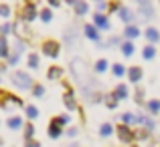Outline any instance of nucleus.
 I'll return each instance as SVG.
<instances>
[{
	"mask_svg": "<svg viewBox=\"0 0 160 147\" xmlns=\"http://www.w3.org/2000/svg\"><path fill=\"white\" fill-rule=\"evenodd\" d=\"M134 135H136L138 139H146V137H148V131H138V133H134Z\"/></svg>",
	"mask_w": 160,
	"mask_h": 147,
	"instance_id": "c9c22d12",
	"label": "nucleus"
},
{
	"mask_svg": "<svg viewBox=\"0 0 160 147\" xmlns=\"http://www.w3.org/2000/svg\"><path fill=\"white\" fill-rule=\"evenodd\" d=\"M106 69H108V61H103V58H99V61L95 62V71H98V73H103Z\"/></svg>",
	"mask_w": 160,
	"mask_h": 147,
	"instance_id": "b1692460",
	"label": "nucleus"
},
{
	"mask_svg": "<svg viewBox=\"0 0 160 147\" xmlns=\"http://www.w3.org/2000/svg\"><path fill=\"white\" fill-rule=\"evenodd\" d=\"M102 135L103 137H109V135H112V125H109V123H103L102 125Z\"/></svg>",
	"mask_w": 160,
	"mask_h": 147,
	"instance_id": "7c9ffc66",
	"label": "nucleus"
},
{
	"mask_svg": "<svg viewBox=\"0 0 160 147\" xmlns=\"http://www.w3.org/2000/svg\"><path fill=\"white\" fill-rule=\"evenodd\" d=\"M10 6H8V4H0V16H2V18H8V16H10Z\"/></svg>",
	"mask_w": 160,
	"mask_h": 147,
	"instance_id": "5701e85b",
	"label": "nucleus"
},
{
	"mask_svg": "<svg viewBox=\"0 0 160 147\" xmlns=\"http://www.w3.org/2000/svg\"><path fill=\"white\" fill-rule=\"evenodd\" d=\"M32 135H35V127L28 123V125H27V129H24V137H27V139H31Z\"/></svg>",
	"mask_w": 160,
	"mask_h": 147,
	"instance_id": "473e14b6",
	"label": "nucleus"
},
{
	"mask_svg": "<svg viewBox=\"0 0 160 147\" xmlns=\"http://www.w3.org/2000/svg\"><path fill=\"white\" fill-rule=\"evenodd\" d=\"M142 53H144V54H142L144 58H152L154 54H156V50H154V47H144V50H142Z\"/></svg>",
	"mask_w": 160,
	"mask_h": 147,
	"instance_id": "393cba45",
	"label": "nucleus"
},
{
	"mask_svg": "<svg viewBox=\"0 0 160 147\" xmlns=\"http://www.w3.org/2000/svg\"><path fill=\"white\" fill-rule=\"evenodd\" d=\"M35 16H37V8L32 6V4H27V6H24V10L20 12V18H22L24 22H32V20H35Z\"/></svg>",
	"mask_w": 160,
	"mask_h": 147,
	"instance_id": "39448f33",
	"label": "nucleus"
},
{
	"mask_svg": "<svg viewBox=\"0 0 160 147\" xmlns=\"http://www.w3.org/2000/svg\"><path fill=\"white\" fill-rule=\"evenodd\" d=\"M59 43H55V40H47V43L43 44V53L47 54V57H59Z\"/></svg>",
	"mask_w": 160,
	"mask_h": 147,
	"instance_id": "7ed1b4c3",
	"label": "nucleus"
},
{
	"mask_svg": "<svg viewBox=\"0 0 160 147\" xmlns=\"http://www.w3.org/2000/svg\"><path fill=\"white\" fill-rule=\"evenodd\" d=\"M67 135H69V137H75V135H77V129H69V133H67Z\"/></svg>",
	"mask_w": 160,
	"mask_h": 147,
	"instance_id": "58836bf2",
	"label": "nucleus"
},
{
	"mask_svg": "<svg viewBox=\"0 0 160 147\" xmlns=\"http://www.w3.org/2000/svg\"><path fill=\"white\" fill-rule=\"evenodd\" d=\"M73 6H75V12H77V14H85L87 12V4L83 2V0H77Z\"/></svg>",
	"mask_w": 160,
	"mask_h": 147,
	"instance_id": "2eb2a0df",
	"label": "nucleus"
},
{
	"mask_svg": "<svg viewBox=\"0 0 160 147\" xmlns=\"http://www.w3.org/2000/svg\"><path fill=\"white\" fill-rule=\"evenodd\" d=\"M118 137H120V141H124V143H132V141L136 139V135H134V133L130 131V127H126V125H120V127H118Z\"/></svg>",
	"mask_w": 160,
	"mask_h": 147,
	"instance_id": "f03ea898",
	"label": "nucleus"
},
{
	"mask_svg": "<svg viewBox=\"0 0 160 147\" xmlns=\"http://www.w3.org/2000/svg\"><path fill=\"white\" fill-rule=\"evenodd\" d=\"M122 53H124V57H132L134 54V44L132 43H124L122 44Z\"/></svg>",
	"mask_w": 160,
	"mask_h": 147,
	"instance_id": "f3484780",
	"label": "nucleus"
},
{
	"mask_svg": "<svg viewBox=\"0 0 160 147\" xmlns=\"http://www.w3.org/2000/svg\"><path fill=\"white\" fill-rule=\"evenodd\" d=\"M37 2H39V0H27V4H32V6H35Z\"/></svg>",
	"mask_w": 160,
	"mask_h": 147,
	"instance_id": "a19ab883",
	"label": "nucleus"
},
{
	"mask_svg": "<svg viewBox=\"0 0 160 147\" xmlns=\"http://www.w3.org/2000/svg\"><path fill=\"white\" fill-rule=\"evenodd\" d=\"M140 121H142V123H144V125H146L148 129H152V127H154V123H152V121H148L146 117H140Z\"/></svg>",
	"mask_w": 160,
	"mask_h": 147,
	"instance_id": "f704fd0d",
	"label": "nucleus"
},
{
	"mask_svg": "<svg viewBox=\"0 0 160 147\" xmlns=\"http://www.w3.org/2000/svg\"><path fill=\"white\" fill-rule=\"evenodd\" d=\"M51 18H53L51 10H49V8H45V10L41 12V20H43V22H51Z\"/></svg>",
	"mask_w": 160,
	"mask_h": 147,
	"instance_id": "a878e982",
	"label": "nucleus"
},
{
	"mask_svg": "<svg viewBox=\"0 0 160 147\" xmlns=\"http://www.w3.org/2000/svg\"><path fill=\"white\" fill-rule=\"evenodd\" d=\"M85 34H87V39H91V40H99V34H98V30H95V26L93 24H85Z\"/></svg>",
	"mask_w": 160,
	"mask_h": 147,
	"instance_id": "0eeeda50",
	"label": "nucleus"
},
{
	"mask_svg": "<svg viewBox=\"0 0 160 147\" xmlns=\"http://www.w3.org/2000/svg\"><path fill=\"white\" fill-rule=\"evenodd\" d=\"M69 2H73V4H75V2H77V0H69Z\"/></svg>",
	"mask_w": 160,
	"mask_h": 147,
	"instance_id": "79ce46f5",
	"label": "nucleus"
},
{
	"mask_svg": "<svg viewBox=\"0 0 160 147\" xmlns=\"http://www.w3.org/2000/svg\"><path fill=\"white\" fill-rule=\"evenodd\" d=\"M116 105H118V97H116V93L108 95V107H109V109H116Z\"/></svg>",
	"mask_w": 160,
	"mask_h": 147,
	"instance_id": "bb28decb",
	"label": "nucleus"
},
{
	"mask_svg": "<svg viewBox=\"0 0 160 147\" xmlns=\"http://www.w3.org/2000/svg\"><path fill=\"white\" fill-rule=\"evenodd\" d=\"M12 83H14L18 89H31L32 79H31V75L24 73V71H16V73H12Z\"/></svg>",
	"mask_w": 160,
	"mask_h": 147,
	"instance_id": "f257e3e1",
	"label": "nucleus"
},
{
	"mask_svg": "<svg viewBox=\"0 0 160 147\" xmlns=\"http://www.w3.org/2000/svg\"><path fill=\"white\" fill-rule=\"evenodd\" d=\"M49 4H51V6H59V4H61V0H49Z\"/></svg>",
	"mask_w": 160,
	"mask_h": 147,
	"instance_id": "ea45409f",
	"label": "nucleus"
},
{
	"mask_svg": "<svg viewBox=\"0 0 160 147\" xmlns=\"http://www.w3.org/2000/svg\"><path fill=\"white\" fill-rule=\"evenodd\" d=\"M8 57V43L4 36H0V58H6Z\"/></svg>",
	"mask_w": 160,
	"mask_h": 147,
	"instance_id": "ddd939ff",
	"label": "nucleus"
},
{
	"mask_svg": "<svg viewBox=\"0 0 160 147\" xmlns=\"http://www.w3.org/2000/svg\"><path fill=\"white\" fill-rule=\"evenodd\" d=\"M63 101H65L67 109H75V107H77V105H75V97H73V93H71V91H67V93L63 95Z\"/></svg>",
	"mask_w": 160,
	"mask_h": 147,
	"instance_id": "9b49d317",
	"label": "nucleus"
},
{
	"mask_svg": "<svg viewBox=\"0 0 160 147\" xmlns=\"http://www.w3.org/2000/svg\"><path fill=\"white\" fill-rule=\"evenodd\" d=\"M124 73H126V69H124L122 65H118V62H116V65H113V75H116V77H122Z\"/></svg>",
	"mask_w": 160,
	"mask_h": 147,
	"instance_id": "2f4dec72",
	"label": "nucleus"
},
{
	"mask_svg": "<svg viewBox=\"0 0 160 147\" xmlns=\"http://www.w3.org/2000/svg\"><path fill=\"white\" fill-rule=\"evenodd\" d=\"M2 99H4V109H10V107H22V101H20L18 97H12V95L8 93H2Z\"/></svg>",
	"mask_w": 160,
	"mask_h": 147,
	"instance_id": "20e7f679",
	"label": "nucleus"
},
{
	"mask_svg": "<svg viewBox=\"0 0 160 147\" xmlns=\"http://www.w3.org/2000/svg\"><path fill=\"white\" fill-rule=\"evenodd\" d=\"M120 16H122L124 22H130V20H132V12H130L128 8H120Z\"/></svg>",
	"mask_w": 160,
	"mask_h": 147,
	"instance_id": "4be33fe9",
	"label": "nucleus"
},
{
	"mask_svg": "<svg viewBox=\"0 0 160 147\" xmlns=\"http://www.w3.org/2000/svg\"><path fill=\"white\" fill-rule=\"evenodd\" d=\"M37 115H39L37 107H32V105H31V107H27V117H28V119H35Z\"/></svg>",
	"mask_w": 160,
	"mask_h": 147,
	"instance_id": "c756f323",
	"label": "nucleus"
},
{
	"mask_svg": "<svg viewBox=\"0 0 160 147\" xmlns=\"http://www.w3.org/2000/svg\"><path fill=\"white\" fill-rule=\"evenodd\" d=\"M61 75H63V69H61V67H51V69L47 71V77L51 79V81H55V79H61Z\"/></svg>",
	"mask_w": 160,
	"mask_h": 147,
	"instance_id": "1a4fd4ad",
	"label": "nucleus"
},
{
	"mask_svg": "<svg viewBox=\"0 0 160 147\" xmlns=\"http://www.w3.org/2000/svg\"><path fill=\"white\" fill-rule=\"evenodd\" d=\"M146 39L150 40V43H156V40H160V34H158V30L156 28H146Z\"/></svg>",
	"mask_w": 160,
	"mask_h": 147,
	"instance_id": "f8f14e48",
	"label": "nucleus"
},
{
	"mask_svg": "<svg viewBox=\"0 0 160 147\" xmlns=\"http://www.w3.org/2000/svg\"><path fill=\"white\" fill-rule=\"evenodd\" d=\"M28 67H31V69H37V67H39V57H37V54H31V57H28Z\"/></svg>",
	"mask_w": 160,
	"mask_h": 147,
	"instance_id": "c85d7f7f",
	"label": "nucleus"
},
{
	"mask_svg": "<svg viewBox=\"0 0 160 147\" xmlns=\"http://www.w3.org/2000/svg\"><path fill=\"white\" fill-rule=\"evenodd\" d=\"M106 6H109V4H106L103 0H98V8H99V10H102V8H106Z\"/></svg>",
	"mask_w": 160,
	"mask_h": 147,
	"instance_id": "4c0bfd02",
	"label": "nucleus"
},
{
	"mask_svg": "<svg viewBox=\"0 0 160 147\" xmlns=\"http://www.w3.org/2000/svg\"><path fill=\"white\" fill-rule=\"evenodd\" d=\"M45 93V89L41 85H35V89H32V95H35V97H41V95Z\"/></svg>",
	"mask_w": 160,
	"mask_h": 147,
	"instance_id": "72a5a7b5",
	"label": "nucleus"
},
{
	"mask_svg": "<svg viewBox=\"0 0 160 147\" xmlns=\"http://www.w3.org/2000/svg\"><path fill=\"white\" fill-rule=\"evenodd\" d=\"M148 109H150V111H152V113H158V111H160V101L152 99V101H150V103H148Z\"/></svg>",
	"mask_w": 160,
	"mask_h": 147,
	"instance_id": "cd10ccee",
	"label": "nucleus"
},
{
	"mask_svg": "<svg viewBox=\"0 0 160 147\" xmlns=\"http://www.w3.org/2000/svg\"><path fill=\"white\" fill-rule=\"evenodd\" d=\"M122 121H124V125L126 127H128V125H132V123H136V115H134V113H124V115H122Z\"/></svg>",
	"mask_w": 160,
	"mask_h": 147,
	"instance_id": "4468645a",
	"label": "nucleus"
},
{
	"mask_svg": "<svg viewBox=\"0 0 160 147\" xmlns=\"http://www.w3.org/2000/svg\"><path fill=\"white\" fill-rule=\"evenodd\" d=\"M51 123L59 125V127H63V125H67V123H69V117H67V115H59V117H55Z\"/></svg>",
	"mask_w": 160,
	"mask_h": 147,
	"instance_id": "a211bd4d",
	"label": "nucleus"
},
{
	"mask_svg": "<svg viewBox=\"0 0 160 147\" xmlns=\"http://www.w3.org/2000/svg\"><path fill=\"white\" fill-rule=\"evenodd\" d=\"M16 62H18V54H12L10 57V65H16Z\"/></svg>",
	"mask_w": 160,
	"mask_h": 147,
	"instance_id": "e433bc0d",
	"label": "nucleus"
},
{
	"mask_svg": "<svg viewBox=\"0 0 160 147\" xmlns=\"http://www.w3.org/2000/svg\"><path fill=\"white\" fill-rule=\"evenodd\" d=\"M138 34H140V30H138L136 26H126V36H128V39H136Z\"/></svg>",
	"mask_w": 160,
	"mask_h": 147,
	"instance_id": "aec40b11",
	"label": "nucleus"
},
{
	"mask_svg": "<svg viewBox=\"0 0 160 147\" xmlns=\"http://www.w3.org/2000/svg\"><path fill=\"white\" fill-rule=\"evenodd\" d=\"M93 22H95V26H98V28H108V18L103 14H99V12H95Z\"/></svg>",
	"mask_w": 160,
	"mask_h": 147,
	"instance_id": "6e6552de",
	"label": "nucleus"
},
{
	"mask_svg": "<svg viewBox=\"0 0 160 147\" xmlns=\"http://www.w3.org/2000/svg\"><path fill=\"white\" fill-rule=\"evenodd\" d=\"M20 125H22L20 117H10V119H8V127H10V129H18Z\"/></svg>",
	"mask_w": 160,
	"mask_h": 147,
	"instance_id": "412c9836",
	"label": "nucleus"
},
{
	"mask_svg": "<svg viewBox=\"0 0 160 147\" xmlns=\"http://www.w3.org/2000/svg\"><path fill=\"white\" fill-rule=\"evenodd\" d=\"M71 67H73V71H75V75H77V77H81V75H83V71H85V62H83V61H79V58H75Z\"/></svg>",
	"mask_w": 160,
	"mask_h": 147,
	"instance_id": "9d476101",
	"label": "nucleus"
},
{
	"mask_svg": "<svg viewBox=\"0 0 160 147\" xmlns=\"http://www.w3.org/2000/svg\"><path fill=\"white\" fill-rule=\"evenodd\" d=\"M128 77H130L132 83H138L142 79V69H140V67H132V69L128 71Z\"/></svg>",
	"mask_w": 160,
	"mask_h": 147,
	"instance_id": "423d86ee",
	"label": "nucleus"
},
{
	"mask_svg": "<svg viewBox=\"0 0 160 147\" xmlns=\"http://www.w3.org/2000/svg\"><path fill=\"white\" fill-rule=\"evenodd\" d=\"M116 97H118V99H126V97H128V89H126V85H118Z\"/></svg>",
	"mask_w": 160,
	"mask_h": 147,
	"instance_id": "6ab92c4d",
	"label": "nucleus"
},
{
	"mask_svg": "<svg viewBox=\"0 0 160 147\" xmlns=\"http://www.w3.org/2000/svg\"><path fill=\"white\" fill-rule=\"evenodd\" d=\"M49 135H51L53 139H57V137L61 135V127H59V125H55V123H51V125H49Z\"/></svg>",
	"mask_w": 160,
	"mask_h": 147,
	"instance_id": "dca6fc26",
	"label": "nucleus"
}]
</instances>
